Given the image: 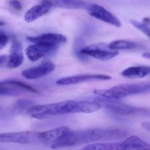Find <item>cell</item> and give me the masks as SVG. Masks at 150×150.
Returning a JSON list of instances; mask_svg holds the SVG:
<instances>
[{
  "label": "cell",
  "instance_id": "obj_11",
  "mask_svg": "<svg viewBox=\"0 0 150 150\" xmlns=\"http://www.w3.org/2000/svg\"><path fill=\"white\" fill-rule=\"evenodd\" d=\"M110 76L101 74H86L67 77L59 79L56 82L59 85H69L79 83L85 81L90 80H108L111 79Z\"/></svg>",
  "mask_w": 150,
  "mask_h": 150
},
{
  "label": "cell",
  "instance_id": "obj_13",
  "mask_svg": "<svg viewBox=\"0 0 150 150\" xmlns=\"http://www.w3.org/2000/svg\"><path fill=\"white\" fill-rule=\"evenodd\" d=\"M120 150H150V144L136 136L127 138L122 142L119 143Z\"/></svg>",
  "mask_w": 150,
  "mask_h": 150
},
{
  "label": "cell",
  "instance_id": "obj_3",
  "mask_svg": "<svg viewBox=\"0 0 150 150\" xmlns=\"http://www.w3.org/2000/svg\"><path fill=\"white\" fill-rule=\"evenodd\" d=\"M113 113L120 115H135L150 117V109L143 107H137L129 105L122 104L117 101H113L109 99H100L98 100Z\"/></svg>",
  "mask_w": 150,
  "mask_h": 150
},
{
  "label": "cell",
  "instance_id": "obj_9",
  "mask_svg": "<svg viewBox=\"0 0 150 150\" xmlns=\"http://www.w3.org/2000/svg\"><path fill=\"white\" fill-rule=\"evenodd\" d=\"M38 134L28 131L2 133L0 134V142L27 144L30 142L32 139L38 136Z\"/></svg>",
  "mask_w": 150,
  "mask_h": 150
},
{
  "label": "cell",
  "instance_id": "obj_14",
  "mask_svg": "<svg viewBox=\"0 0 150 150\" xmlns=\"http://www.w3.org/2000/svg\"><path fill=\"white\" fill-rule=\"evenodd\" d=\"M71 129L67 127H62L56 129L39 133L40 139L47 142H54L69 134Z\"/></svg>",
  "mask_w": 150,
  "mask_h": 150
},
{
  "label": "cell",
  "instance_id": "obj_22",
  "mask_svg": "<svg viewBox=\"0 0 150 150\" xmlns=\"http://www.w3.org/2000/svg\"><path fill=\"white\" fill-rule=\"evenodd\" d=\"M141 126L146 131L150 133V122H142L141 124Z\"/></svg>",
  "mask_w": 150,
  "mask_h": 150
},
{
  "label": "cell",
  "instance_id": "obj_8",
  "mask_svg": "<svg viewBox=\"0 0 150 150\" xmlns=\"http://www.w3.org/2000/svg\"><path fill=\"white\" fill-rule=\"evenodd\" d=\"M8 56L7 67L10 69H15L21 66L23 62L22 43L16 38H14L9 50Z\"/></svg>",
  "mask_w": 150,
  "mask_h": 150
},
{
  "label": "cell",
  "instance_id": "obj_25",
  "mask_svg": "<svg viewBox=\"0 0 150 150\" xmlns=\"http://www.w3.org/2000/svg\"><path fill=\"white\" fill-rule=\"evenodd\" d=\"M144 23L147 25L149 24H150V18H144Z\"/></svg>",
  "mask_w": 150,
  "mask_h": 150
},
{
  "label": "cell",
  "instance_id": "obj_16",
  "mask_svg": "<svg viewBox=\"0 0 150 150\" xmlns=\"http://www.w3.org/2000/svg\"><path fill=\"white\" fill-rule=\"evenodd\" d=\"M49 1L53 7L67 9H76L87 8L88 4L82 0H40Z\"/></svg>",
  "mask_w": 150,
  "mask_h": 150
},
{
  "label": "cell",
  "instance_id": "obj_20",
  "mask_svg": "<svg viewBox=\"0 0 150 150\" xmlns=\"http://www.w3.org/2000/svg\"><path fill=\"white\" fill-rule=\"evenodd\" d=\"M8 41V35L2 31H0V51L6 46Z\"/></svg>",
  "mask_w": 150,
  "mask_h": 150
},
{
  "label": "cell",
  "instance_id": "obj_12",
  "mask_svg": "<svg viewBox=\"0 0 150 150\" xmlns=\"http://www.w3.org/2000/svg\"><path fill=\"white\" fill-rule=\"evenodd\" d=\"M52 4L48 1H41V3L37 4L30 9L25 15V20L30 23L47 13L51 9Z\"/></svg>",
  "mask_w": 150,
  "mask_h": 150
},
{
  "label": "cell",
  "instance_id": "obj_5",
  "mask_svg": "<svg viewBox=\"0 0 150 150\" xmlns=\"http://www.w3.org/2000/svg\"><path fill=\"white\" fill-rule=\"evenodd\" d=\"M87 11L90 16L116 27L121 26L120 20L113 14L98 4H88Z\"/></svg>",
  "mask_w": 150,
  "mask_h": 150
},
{
  "label": "cell",
  "instance_id": "obj_2",
  "mask_svg": "<svg viewBox=\"0 0 150 150\" xmlns=\"http://www.w3.org/2000/svg\"><path fill=\"white\" fill-rule=\"evenodd\" d=\"M74 100H66L48 105H40L32 107L28 110L32 117L43 119L52 115H59L74 112Z\"/></svg>",
  "mask_w": 150,
  "mask_h": 150
},
{
  "label": "cell",
  "instance_id": "obj_26",
  "mask_svg": "<svg viewBox=\"0 0 150 150\" xmlns=\"http://www.w3.org/2000/svg\"><path fill=\"white\" fill-rule=\"evenodd\" d=\"M5 24V23L2 21H0V26H3Z\"/></svg>",
  "mask_w": 150,
  "mask_h": 150
},
{
  "label": "cell",
  "instance_id": "obj_15",
  "mask_svg": "<svg viewBox=\"0 0 150 150\" xmlns=\"http://www.w3.org/2000/svg\"><path fill=\"white\" fill-rule=\"evenodd\" d=\"M150 74V67L139 66L132 67L124 70L122 75L130 78H140L145 77Z\"/></svg>",
  "mask_w": 150,
  "mask_h": 150
},
{
  "label": "cell",
  "instance_id": "obj_4",
  "mask_svg": "<svg viewBox=\"0 0 150 150\" xmlns=\"http://www.w3.org/2000/svg\"><path fill=\"white\" fill-rule=\"evenodd\" d=\"M79 52L80 54L89 55L101 60H110L119 54L118 51L110 49L108 45L103 43L87 46L81 48Z\"/></svg>",
  "mask_w": 150,
  "mask_h": 150
},
{
  "label": "cell",
  "instance_id": "obj_7",
  "mask_svg": "<svg viewBox=\"0 0 150 150\" xmlns=\"http://www.w3.org/2000/svg\"><path fill=\"white\" fill-rule=\"evenodd\" d=\"M58 47V46L34 44L27 47L25 49V53L29 60L32 62H35L45 55L55 52Z\"/></svg>",
  "mask_w": 150,
  "mask_h": 150
},
{
  "label": "cell",
  "instance_id": "obj_10",
  "mask_svg": "<svg viewBox=\"0 0 150 150\" xmlns=\"http://www.w3.org/2000/svg\"><path fill=\"white\" fill-rule=\"evenodd\" d=\"M27 40L34 44H42L58 46L67 42L66 37L59 33H47L33 37H27Z\"/></svg>",
  "mask_w": 150,
  "mask_h": 150
},
{
  "label": "cell",
  "instance_id": "obj_6",
  "mask_svg": "<svg viewBox=\"0 0 150 150\" xmlns=\"http://www.w3.org/2000/svg\"><path fill=\"white\" fill-rule=\"evenodd\" d=\"M55 66L52 62H45L38 66L32 67L23 70L22 75L30 80L38 79L51 73L55 69Z\"/></svg>",
  "mask_w": 150,
  "mask_h": 150
},
{
  "label": "cell",
  "instance_id": "obj_1",
  "mask_svg": "<svg viewBox=\"0 0 150 150\" xmlns=\"http://www.w3.org/2000/svg\"><path fill=\"white\" fill-rule=\"evenodd\" d=\"M150 92V82L124 84L107 90H96L93 93L100 97L110 100H119L135 94Z\"/></svg>",
  "mask_w": 150,
  "mask_h": 150
},
{
  "label": "cell",
  "instance_id": "obj_17",
  "mask_svg": "<svg viewBox=\"0 0 150 150\" xmlns=\"http://www.w3.org/2000/svg\"><path fill=\"white\" fill-rule=\"evenodd\" d=\"M21 90L16 85L14 80L0 81V96L15 97L19 95Z\"/></svg>",
  "mask_w": 150,
  "mask_h": 150
},
{
  "label": "cell",
  "instance_id": "obj_19",
  "mask_svg": "<svg viewBox=\"0 0 150 150\" xmlns=\"http://www.w3.org/2000/svg\"><path fill=\"white\" fill-rule=\"evenodd\" d=\"M130 23L135 28L143 33L150 38V27L147 25L134 20H130Z\"/></svg>",
  "mask_w": 150,
  "mask_h": 150
},
{
  "label": "cell",
  "instance_id": "obj_21",
  "mask_svg": "<svg viewBox=\"0 0 150 150\" xmlns=\"http://www.w3.org/2000/svg\"><path fill=\"white\" fill-rule=\"evenodd\" d=\"M10 4L14 9L17 10H20L22 9V5L21 2L18 0H11Z\"/></svg>",
  "mask_w": 150,
  "mask_h": 150
},
{
  "label": "cell",
  "instance_id": "obj_23",
  "mask_svg": "<svg viewBox=\"0 0 150 150\" xmlns=\"http://www.w3.org/2000/svg\"><path fill=\"white\" fill-rule=\"evenodd\" d=\"M8 57L6 55H0V66L5 63L8 60Z\"/></svg>",
  "mask_w": 150,
  "mask_h": 150
},
{
  "label": "cell",
  "instance_id": "obj_24",
  "mask_svg": "<svg viewBox=\"0 0 150 150\" xmlns=\"http://www.w3.org/2000/svg\"><path fill=\"white\" fill-rule=\"evenodd\" d=\"M143 56L146 59H150V52H147L143 54Z\"/></svg>",
  "mask_w": 150,
  "mask_h": 150
},
{
  "label": "cell",
  "instance_id": "obj_18",
  "mask_svg": "<svg viewBox=\"0 0 150 150\" xmlns=\"http://www.w3.org/2000/svg\"><path fill=\"white\" fill-rule=\"evenodd\" d=\"M108 47L110 49L117 51L118 50L134 49L141 47V45L136 42L127 41L123 40H118L111 42Z\"/></svg>",
  "mask_w": 150,
  "mask_h": 150
}]
</instances>
